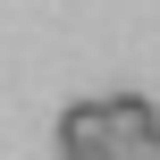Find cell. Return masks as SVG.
<instances>
[{"instance_id": "cell-1", "label": "cell", "mask_w": 160, "mask_h": 160, "mask_svg": "<svg viewBox=\"0 0 160 160\" xmlns=\"http://www.w3.org/2000/svg\"><path fill=\"white\" fill-rule=\"evenodd\" d=\"M101 127H110V160H160V118L143 93H101Z\"/></svg>"}, {"instance_id": "cell-2", "label": "cell", "mask_w": 160, "mask_h": 160, "mask_svg": "<svg viewBox=\"0 0 160 160\" xmlns=\"http://www.w3.org/2000/svg\"><path fill=\"white\" fill-rule=\"evenodd\" d=\"M59 152H68V160H110V127H101V93H93V101H76V110H59Z\"/></svg>"}]
</instances>
